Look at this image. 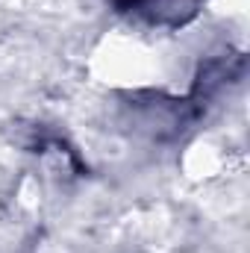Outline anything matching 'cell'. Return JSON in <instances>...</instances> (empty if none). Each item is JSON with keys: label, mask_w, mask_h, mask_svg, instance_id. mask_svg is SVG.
<instances>
[{"label": "cell", "mask_w": 250, "mask_h": 253, "mask_svg": "<svg viewBox=\"0 0 250 253\" xmlns=\"http://www.w3.org/2000/svg\"><path fill=\"white\" fill-rule=\"evenodd\" d=\"M118 9H147V6H153V3H159V0H112Z\"/></svg>", "instance_id": "obj_1"}]
</instances>
